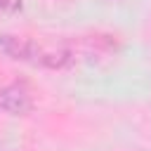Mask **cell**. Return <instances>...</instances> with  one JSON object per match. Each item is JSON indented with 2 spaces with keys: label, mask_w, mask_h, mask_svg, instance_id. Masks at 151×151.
I'll list each match as a JSON object with an SVG mask.
<instances>
[{
  "label": "cell",
  "mask_w": 151,
  "mask_h": 151,
  "mask_svg": "<svg viewBox=\"0 0 151 151\" xmlns=\"http://www.w3.org/2000/svg\"><path fill=\"white\" fill-rule=\"evenodd\" d=\"M31 106L28 94L21 87H5L0 90V109L7 113H26Z\"/></svg>",
  "instance_id": "obj_1"
},
{
  "label": "cell",
  "mask_w": 151,
  "mask_h": 151,
  "mask_svg": "<svg viewBox=\"0 0 151 151\" xmlns=\"http://www.w3.org/2000/svg\"><path fill=\"white\" fill-rule=\"evenodd\" d=\"M0 47L14 59H31L33 52H35L33 42H24V40H19L14 35H0Z\"/></svg>",
  "instance_id": "obj_2"
}]
</instances>
